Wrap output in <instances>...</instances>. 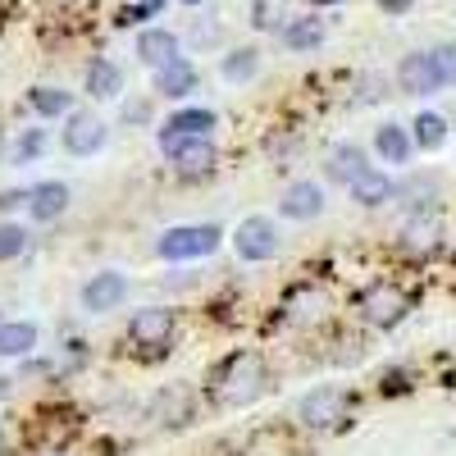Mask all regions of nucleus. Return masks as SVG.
Segmentation results:
<instances>
[{"label":"nucleus","mask_w":456,"mask_h":456,"mask_svg":"<svg viewBox=\"0 0 456 456\" xmlns=\"http://www.w3.org/2000/svg\"><path fill=\"white\" fill-rule=\"evenodd\" d=\"M215 384H219V397H224L228 406H247V402H256L260 388H265V365H260L256 352H238V356L224 361V370H219Z\"/></svg>","instance_id":"nucleus-1"},{"label":"nucleus","mask_w":456,"mask_h":456,"mask_svg":"<svg viewBox=\"0 0 456 456\" xmlns=\"http://www.w3.org/2000/svg\"><path fill=\"white\" fill-rule=\"evenodd\" d=\"M219 228L215 224H178V228H165L160 233V242H156V251H160V260H174V265H183V260H201V256H210L215 247H219Z\"/></svg>","instance_id":"nucleus-2"},{"label":"nucleus","mask_w":456,"mask_h":456,"mask_svg":"<svg viewBox=\"0 0 456 456\" xmlns=\"http://www.w3.org/2000/svg\"><path fill=\"white\" fill-rule=\"evenodd\" d=\"M156 142H160V151L174 160V169H178L183 178L210 174L215 160H219V151H215L210 137H169V133H156Z\"/></svg>","instance_id":"nucleus-3"},{"label":"nucleus","mask_w":456,"mask_h":456,"mask_svg":"<svg viewBox=\"0 0 456 456\" xmlns=\"http://www.w3.org/2000/svg\"><path fill=\"white\" fill-rule=\"evenodd\" d=\"M233 247H238V256H242V260H251V265L274 260V256H279V247H283L279 224H274L270 215H251V219H242V224H238V233H233Z\"/></svg>","instance_id":"nucleus-4"},{"label":"nucleus","mask_w":456,"mask_h":456,"mask_svg":"<svg viewBox=\"0 0 456 456\" xmlns=\"http://www.w3.org/2000/svg\"><path fill=\"white\" fill-rule=\"evenodd\" d=\"M361 311H365V320H370V324L393 329V324H402V320H406L411 297H406L402 288H393V283H370V288L361 292Z\"/></svg>","instance_id":"nucleus-5"},{"label":"nucleus","mask_w":456,"mask_h":456,"mask_svg":"<svg viewBox=\"0 0 456 456\" xmlns=\"http://www.w3.org/2000/svg\"><path fill=\"white\" fill-rule=\"evenodd\" d=\"M297 415L306 429H333L338 420H347V393L342 388H315V393L301 397Z\"/></svg>","instance_id":"nucleus-6"},{"label":"nucleus","mask_w":456,"mask_h":456,"mask_svg":"<svg viewBox=\"0 0 456 456\" xmlns=\"http://www.w3.org/2000/svg\"><path fill=\"white\" fill-rule=\"evenodd\" d=\"M124 297H128V279H124L119 270H101V274H92V279L83 283V292H78L83 311H92V315L119 311V306H124Z\"/></svg>","instance_id":"nucleus-7"},{"label":"nucleus","mask_w":456,"mask_h":456,"mask_svg":"<svg viewBox=\"0 0 456 456\" xmlns=\"http://www.w3.org/2000/svg\"><path fill=\"white\" fill-rule=\"evenodd\" d=\"M64 151L69 156H96V151L105 146V137H110V128L96 119L92 110H73L69 119H64Z\"/></svg>","instance_id":"nucleus-8"},{"label":"nucleus","mask_w":456,"mask_h":456,"mask_svg":"<svg viewBox=\"0 0 456 456\" xmlns=\"http://www.w3.org/2000/svg\"><path fill=\"white\" fill-rule=\"evenodd\" d=\"M397 87H402L406 96H434V92H443L438 69H434V55H429V51L402 55V60H397Z\"/></svg>","instance_id":"nucleus-9"},{"label":"nucleus","mask_w":456,"mask_h":456,"mask_svg":"<svg viewBox=\"0 0 456 456\" xmlns=\"http://www.w3.org/2000/svg\"><path fill=\"white\" fill-rule=\"evenodd\" d=\"M128 338L137 342V347H146V352L165 347V342L174 338V311L169 306H142L128 320Z\"/></svg>","instance_id":"nucleus-10"},{"label":"nucleus","mask_w":456,"mask_h":456,"mask_svg":"<svg viewBox=\"0 0 456 456\" xmlns=\"http://www.w3.org/2000/svg\"><path fill=\"white\" fill-rule=\"evenodd\" d=\"M69 183H55V178H46V183H37V187H28V215L37 219V224H51V219H60L64 210H69Z\"/></svg>","instance_id":"nucleus-11"},{"label":"nucleus","mask_w":456,"mask_h":456,"mask_svg":"<svg viewBox=\"0 0 456 456\" xmlns=\"http://www.w3.org/2000/svg\"><path fill=\"white\" fill-rule=\"evenodd\" d=\"M279 215L283 219H315V215H324V187L311 183V178L292 183L283 192V201H279Z\"/></svg>","instance_id":"nucleus-12"},{"label":"nucleus","mask_w":456,"mask_h":456,"mask_svg":"<svg viewBox=\"0 0 456 456\" xmlns=\"http://www.w3.org/2000/svg\"><path fill=\"white\" fill-rule=\"evenodd\" d=\"M137 60L151 64V69H165V64L183 60L178 55V37L169 28H142L137 32Z\"/></svg>","instance_id":"nucleus-13"},{"label":"nucleus","mask_w":456,"mask_h":456,"mask_svg":"<svg viewBox=\"0 0 456 456\" xmlns=\"http://www.w3.org/2000/svg\"><path fill=\"white\" fill-rule=\"evenodd\" d=\"M215 124H219L215 110H206V105H183V110H174L169 119H165L160 133H169V137H210Z\"/></svg>","instance_id":"nucleus-14"},{"label":"nucleus","mask_w":456,"mask_h":456,"mask_svg":"<svg viewBox=\"0 0 456 456\" xmlns=\"http://www.w3.org/2000/svg\"><path fill=\"white\" fill-rule=\"evenodd\" d=\"M374 165H370V156L356 146V142H342V146H333L329 151V178H338V183H356L361 174H370Z\"/></svg>","instance_id":"nucleus-15"},{"label":"nucleus","mask_w":456,"mask_h":456,"mask_svg":"<svg viewBox=\"0 0 456 456\" xmlns=\"http://www.w3.org/2000/svg\"><path fill=\"white\" fill-rule=\"evenodd\" d=\"M156 92H160V96H169V101L192 96V92H197V69L187 64V60H174V64L156 69Z\"/></svg>","instance_id":"nucleus-16"},{"label":"nucleus","mask_w":456,"mask_h":456,"mask_svg":"<svg viewBox=\"0 0 456 456\" xmlns=\"http://www.w3.org/2000/svg\"><path fill=\"white\" fill-rule=\"evenodd\" d=\"M119 92H124V69L114 64V60H92V64H87V96L114 101Z\"/></svg>","instance_id":"nucleus-17"},{"label":"nucleus","mask_w":456,"mask_h":456,"mask_svg":"<svg viewBox=\"0 0 456 456\" xmlns=\"http://www.w3.org/2000/svg\"><path fill=\"white\" fill-rule=\"evenodd\" d=\"M374 151L384 156V165H406L411 151H415V137L402 124H384V128L374 133Z\"/></svg>","instance_id":"nucleus-18"},{"label":"nucleus","mask_w":456,"mask_h":456,"mask_svg":"<svg viewBox=\"0 0 456 456\" xmlns=\"http://www.w3.org/2000/svg\"><path fill=\"white\" fill-rule=\"evenodd\" d=\"M279 37L288 51H315V46H324V23L315 14H301V19H288Z\"/></svg>","instance_id":"nucleus-19"},{"label":"nucleus","mask_w":456,"mask_h":456,"mask_svg":"<svg viewBox=\"0 0 456 456\" xmlns=\"http://www.w3.org/2000/svg\"><path fill=\"white\" fill-rule=\"evenodd\" d=\"M352 197H356L361 206H388V201L397 197V183H393L384 169H370V174H361V178L352 183Z\"/></svg>","instance_id":"nucleus-20"},{"label":"nucleus","mask_w":456,"mask_h":456,"mask_svg":"<svg viewBox=\"0 0 456 456\" xmlns=\"http://www.w3.org/2000/svg\"><path fill=\"white\" fill-rule=\"evenodd\" d=\"M28 110H37L42 119H55V114H73V92H64V87H32L28 92Z\"/></svg>","instance_id":"nucleus-21"},{"label":"nucleus","mask_w":456,"mask_h":456,"mask_svg":"<svg viewBox=\"0 0 456 456\" xmlns=\"http://www.w3.org/2000/svg\"><path fill=\"white\" fill-rule=\"evenodd\" d=\"M32 347H37V324L32 320L0 324V356H28Z\"/></svg>","instance_id":"nucleus-22"},{"label":"nucleus","mask_w":456,"mask_h":456,"mask_svg":"<svg viewBox=\"0 0 456 456\" xmlns=\"http://www.w3.org/2000/svg\"><path fill=\"white\" fill-rule=\"evenodd\" d=\"M219 73L228 83H251L256 73H260V51L256 46H238V51H228L224 55V64H219Z\"/></svg>","instance_id":"nucleus-23"},{"label":"nucleus","mask_w":456,"mask_h":456,"mask_svg":"<svg viewBox=\"0 0 456 456\" xmlns=\"http://www.w3.org/2000/svg\"><path fill=\"white\" fill-rule=\"evenodd\" d=\"M411 137H415V151H438V146L447 142V119H443V114H434V110L415 114Z\"/></svg>","instance_id":"nucleus-24"},{"label":"nucleus","mask_w":456,"mask_h":456,"mask_svg":"<svg viewBox=\"0 0 456 456\" xmlns=\"http://www.w3.org/2000/svg\"><path fill=\"white\" fill-rule=\"evenodd\" d=\"M23 251H28V228L5 219V224H0V260H19Z\"/></svg>","instance_id":"nucleus-25"},{"label":"nucleus","mask_w":456,"mask_h":456,"mask_svg":"<svg viewBox=\"0 0 456 456\" xmlns=\"http://www.w3.org/2000/svg\"><path fill=\"white\" fill-rule=\"evenodd\" d=\"M429 55H434V69H438V83L452 87V83H456V42H443V46H434Z\"/></svg>","instance_id":"nucleus-26"},{"label":"nucleus","mask_w":456,"mask_h":456,"mask_svg":"<svg viewBox=\"0 0 456 456\" xmlns=\"http://www.w3.org/2000/svg\"><path fill=\"white\" fill-rule=\"evenodd\" d=\"M42 146H46V133H42V128H28V133L14 142V165L37 160V156H42Z\"/></svg>","instance_id":"nucleus-27"},{"label":"nucleus","mask_w":456,"mask_h":456,"mask_svg":"<svg viewBox=\"0 0 456 456\" xmlns=\"http://www.w3.org/2000/svg\"><path fill=\"white\" fill-rule=\"evenodd\" d=\"M434 238H438V224H434V219L406 228V242H411V247H434Z\"/></svg>","instance_id":"nucleus-28"},{"label":"nucleus","mask_w":456,"mask_h":456,"mask_svg":"<svg viewBox=\"0 0 456 456\" xmlns=\"http://www.w3.org/2000/svg\"><path fill=\"white\" fill-rule=\"evenodd\" d=\"M160 5H156V0H146V5H128L124 14H119V28H128V23H142L146 14H156Z\"/></svg>","instance_id":"nucleus-29"},{"label":"nucleus","mask_w":456,"mask_h":456,"mask_svg":"<svg viewBox=\"0 0 456 456\" xmlns=\"http://www.w3.org/2000/svg\"><path fill=\"white\" fill-rule=\"evenodd\" d=\"M28 206V187H14V192H0V215H5V210H14V206Z\"/></svg>","instance_id":"nucleus-30"},{"label":"nucleus","mask_w":456,"mask_h":456,"mask_svg":"<svg viewBox=\"0 0 456 456\" xmlns=\"http://www.w3.org/2000/svg\"><path fill=\"white\" fill-rule=\"evenodd\" d=\"M251 14H256V19H251L256 28H270V23H274V19H270V5H265V0H256V5H251Z\"/></svg>","instance_id":"nucleus-31"},{"label":"nucleus","mask_w":456,"mask_h":456,"mask_svg":"<svg viewBox=\"0 0 456 456\" xmlns=\"http://www.w3.org/2000/svg\"><path fill=\"white\" fill-rule=\"evenodd\" d=\"M146 105H124V119H133V124H146Z\"/></svg>","instance_id":"nucleus-32"},{"label":"nucleus","mask_w":456,"mask_h":456,"mask_svg":"<svg viewBox=\"0 0 456 456\" xmlns=\"http://www.w3.org/2000/svg\"><path fill=\"white\" fill-rule=\"evenodd\" d=\"M379 5H384V14H406L411 0H379Z\"/></svg>","instance_id":"nucleus-33"},{"label":"nucleus","mask_w":456,"mask_h":456,"mask_svg":"<svg viewBox=\"0 0 456 456\" xmlns=\"http://www.w3.org/2000/svg\"><path fill=\"white\" fill-rule=\"evenodd\" d=\"M5 156H10V142H5V133H0V165H5Z\"/></svg>","instance_id":"nucleus-34"},{"label":"nucleus","mask_w":456,"mask_h":456,"mask_svg":"<svg viewBox=\"0 0 456 456\" xmlns=\"http://www.w3.org/2000/svg\"><path fill=\"white\" fill-rule=\"evenodd\" d=\"M311 5H338V0H311Z\"/></svg>","instance_id":"nucleus-35"},{"label":"nucleus","mask_w":456,"mask_h":456,"mask_svg":"<svg viewBox=\"0 0 456 456\" xmlns=\"http://www.w3.org/2000/svg\"><path fill=\"white\" fill-rule=\"evenodd\" d=\"M183 5H201V0H183Z\"/></svg>","instance_id":"nucleus-36"},{"label":"nucleus","mask_w":456,"mask_h":456,"mask_svg":"<svg viewBox=\"0 0 456 456\" xmlns=\"http://www.w3.org/2000/svg\"><path fill=\"white\" fill-rule=\"evenodd\" d=\"M0 324H5V320H0Z\"/></svg>","instance_id":"nucleus-37"}]
</instances>
